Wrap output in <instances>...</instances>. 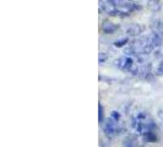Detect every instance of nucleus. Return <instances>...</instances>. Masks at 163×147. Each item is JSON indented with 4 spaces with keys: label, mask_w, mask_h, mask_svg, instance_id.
I'll return each instance as SVG.
<instances>
[{
    "label": "nucleus",
    "mask_w": 163,
    "mask_h": 147,
    "mask_svg": "<svg viewBox=\"0 0 163 147\" xmlns=\"http://www.w3.org/2000/svg\"><path fill=\"white\" fill-rule=\"evenodd\" d=\"M131 128L139 135L145 136L150 131H153V129L156 128V124L146 112H137L131 118Z\"/></svg>",
    "instance_id": "obj_1"
},
{
    "label": "nucleus",
    "mask_w": 163,
    "mask_h": 147,
    "mask_svg": "<svg viewBox=\"0 0 163 147\" xmlns=\"http://www.w3.org/2000/svg\"><path fill=\"white\" fill-rule=\"evenodd\" d=\"M98 6L103 12H105L108 15H112V16H126L128 15L126 12L119 10L113 0H99Z\"/></svg>",
    "instance_id": "obj_2"
},
{
    "label": "nucleus",
    "mask_w": 163,
    "mask_h": 147,
    "mask_svg": "<svg viewBox=\"0 0 163 147\" xmlns=\"http://www.w3.org/2000/svg\"><path fill=\"white\" fill-rule=\"evenodd\" d=\"M103 130H104V134L108 136V137H113L115 134H118V124L113 120V119H108L104 125H103Z\"/></svg>",
    "instance_id": "obj_3"
},
{
    "label": "nucleus",
    "mask_w": 163,
    "mask_h": 147,
    "mask_svg": "<svg viewBox=\"0 0 163 147\" xmlns=\"http://www.w3.org/2000/svg\"><path fill=\"white\" fill-rule=\"evenodd\" d=\"M117 66L124 71H130L134 66V60L130 56H121L117 60Z\"/></svg>",
    "instance_id": "obj_4"
},
{
    "label": "nucleus",
    "mask_w": 163,
    "mask_h": 147,
    "mask_svg": "<svg viewBox=\"0 0 163 147\" xmlns=\"http://www.w3.org/2000/svg\"><path fill=\"white\" fill-rule=\"evenodd\" d=\"M119 29V25L117 23H113L112 21H108V20H104L102 22V31L107 34H110V33H114Z\"/></svg>",
    "instance_id": "obj_5"
},
{
    "label": "nucleus",
    "mask_w": 163,
    "mask_h": 147,
    "mask_svg": "<svg viewBox=\"0 0 163 147\" xmlns=\"http://www.w3.org/2000/svg\"><path fill=\"white\" fill-rule=\"evenodd\" d=\"M144 29H145L144 26L137 25V23H134V25H131L130 27L126 28V34H128V36H134V37H136V36L141 34V33L144 32Z\"/></svg>",
    "instance_id": "obj_6"
},
{
    "label": "nucleus",
    "mask_w": 163,
    "mask_h": 147,
    "mask_svg": "<svg viewBox=\"0 0 163 147\" xmlns=\"http://www.w3.org/2000/svg\"><path fill=\"white\" fill-rule=\"evenodd\" d=\"M151 28H152V32L158 34V36H163V22H161L160 20H153L152 21V25H151Z\"/></svg>",
    "instance_id": "obj_7"
},
{
    "label": "nucleus",
    "mask_w": 163,
    "mask_h": 147,
    "mask_svg": "<svg viewBox=\"0 0 163 147\" xmlns=\"http://www.w3.org/2000/svg\"><path fill=\"white\" fill-rule=\"evenodd\" d=\"M123 147H137L136 139H135V137H133V136H126V137L124 139Z\"/></svg>",
    "instance_id": "obj_8"
},
{
    "label": "nucleus",
    "mask_w": 163,
    "mask_h": 147,
    "mask_svg": "<svg viewBox=\"0 0 163 147\" xmlns=\"http://www.w3.org/2000/svg\"><path fill=\"white\" fill-rule=\"evenodd\" d=\"M110 119H113L117 124H119L120 122H121V117H120V113L118 112V110H113L112 113H110Z\"/></svg>",
    "instance_id": "obj_9"
},
{
    "label": "nucleus",
    "mask_w": 163,
    "mask_h": 147,
    "mask_svg": "<svg viewBox=\"0 0 163 147\" xmlns=\"http://www.w3.org/2000/svg\"><path fill=\"white\" fill-rule=\"evenodd\" d=\"M104 120V113H103V106L101 103H98V123L103 124Z\"/></svg>",
    "instance_id": "obj_10"
},
{
    "label": "nucleus",
    "mask_w": 163,
    "mask_h": 147,
    "mask_svg": "<svg viewBox=\"0 0 163 147\" xmlns=\"http://www.w3.org/2000/svg\"><path fill=\"white\" fill-rule=\"evenodd\" d=\"M128 42H129L128 38H123V39H119V41L114 42V45L118 47V48H120V47H124L125 44H128Z\"/></svg>",
    "instance_id": "obj_11"
},
{
    "label": "nucleus",
    "mask_w": 163,
    "mask_h": 147,
    "mask_svg": "<svg viewBox=\"0 0 163 147\" xmlns=\"http://www.w3.org/2000/svg\"><path fill=\"white\" fill-rule=\"evenodd\" d=\"M157 72H158L160 75H163V60L160 61V64H158V66H157Z\"/></svg>",
    "instance_id": "obj_12"
},
{
    "label": "nucleus",
    "mask_w": 163,
    "mask_h": 147,
    "mask_svg": "<svg viewBox=\"0 0 163 147\" xmlns=\"http://www.w3.org/2000/svg\"><path fill=\"white\" fill-rule=\"evenodd\" d=\"M158 119H160V124H161V126L163 129V109L158 112Z\"/></svg>",
    "instance_id": "obj_13"
}]
</instances>
